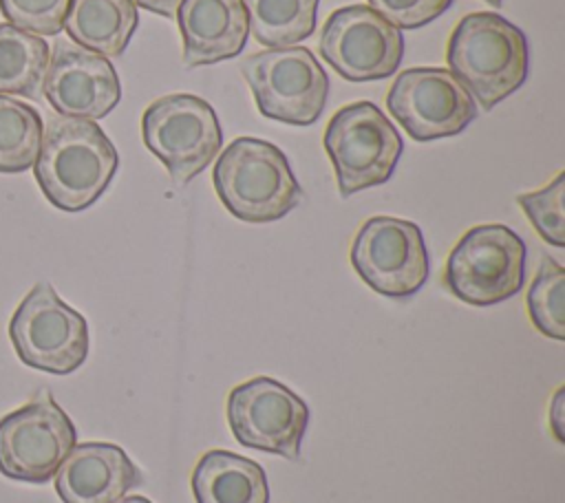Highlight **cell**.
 I'll use <instances>...</instances> for the list:
<instances>
[{"label": "cell", "mask_w": 565, "mask_h": 503, "mask_svg": "<svg viewBox=\"0 0 565 503\" xmlns=\"http://www.w3.org/2000/svg\"><path fill=\"white\" fill-rule=\"evenodd\" d=\"M324 150L333 163L338 190L351 196L386 183L404 152V141L373 101L342 106L327 124Z\"/></svg>", "instance_id": "5b68a950"}, {"label": "cell", "mask_w": 565, "mask_h": 503, "mask_svg": "<svg viewBox=\"0 0 565 503\" xmlns=\"http://www.w3.org/2000/svg\"><path fill=\"white\" fill-rule=\"evenodd\" d=\"M177 22L185 66L216 64L241 55L249 24L243 0H181Z\"/></svg>", "instance_id": "2e32d148"}, {"label": "cell", "mask_w": 565, "mask_h": 503, "mask_svg": "<svg viewBox=\"0 0 565 503\" xmlns=\"http://www.w3.org/2000/svg\"><path fill=\"white\" fill-rule=\"evenodd\" d=\"M320 55L349 82L384 79L399 68L404 35L369 4L335 9L320 31Z\"/></svg>", "instance_id": "7c38bea8"}, {"label": "cell", "mask_w": 565, "mask_h": 503, "mask_svg": "<svg viewBox=\"0 0 565 503\" xmlns=\"http://www.w3.org/2000/svg\"><path fill=\"white\" fill-rule=\"evenodd\" d=\"M132 2L139 4L141 9H146V11H152V13H159L163 18H172L174 20L181 0H132Z\"/></svg>", "instance_id": "484cf974"}, {"label": "cell", "mask_w": 565, "mask_h": 503, "mask_svg": "<svg viewBox=\"0 0 565 503\" xmlns=\"http://www.w3.org/2000/svg\"><path fill=\"white\" fill-rule=\"evenodd\" d=\"M249 33L267 49L294 46L316 31L320 0H243Z\"/></svg>", "instance_id": "ffe728a7"}, {"label": "cell", "mask_w": 565, "mask_h": 503, "mask_svg": "<svg viewBox=\"0 0 565 503\" xmlns=\"http://www.w3.org/2000/svg\"><path fill=\"white\" fill-rule=\"evenodd\" d=\"M351 265L377 293L408 298L428 280V249L417 223L397 216H371L351 245Z\"/></svg>", "instance_id": "8fae6325"}, {"label": "cell", "mask_w": 565, "mask_h": 503, "mask_svg": "<svg viewBox=\"0 0 565 503\" xmlns=\"http://www.w3.org/2000/svg\"><path fill=\"white\" fill-rule=\"evenodd\" d=\"M446 62L475 104L492 110L527 79L530 46L516 24L499 13L477 11L452 29Z\"/></svg>", "instance_id": "7a4b0ae2"}, {"label": "cell", "mask_w": 565, "mask_h": 503, "mask_svg": "<svg viewBox=\"0 0 565 503\" xmlns=\"http://www.w3.org/2000/svg\"><path fill=\"white\" fill-rule=\"evenodd\" d=\"M388 113L415 141L459 135L477 117L470 93L448 68L415 66L397 75L386 95Z\"/></svg>", "instance_id": "4fadbf2b"}, {"label": "cell", "mask_w": 565, "mask_h": 503, "mask_svg": "<svg viewBox=\"0 0 565 503\" xmlns=\"http://www.w3.org/2000/svg\"><path fill=\"white\" fill-rule=\"evenodd\" d=\"M450 4L452 0H369V7L399 31L419 29L433 22Z\"/></svg>", "instance_id": "d4e9b609"}, {"label": "cell", "mask_w": 565, "mask_h": 503, "mask_svg": "<svg viewBox=\"0 0 565 503\" xmlns=\"http://www.w3.org/2000/svg\"><path fill=\"white\" fill-rule=\"evenodd\" d=\"M119 154L93 119L51 117L33 163L35 181L51 205L64 212L90 207L110 185Z\"/></svg>", "instance_id": "6da1fadb"}, {"label": "cell", "mask_w": 565, "mask_h": 503, "mask_svg": "<svg viewBox=\"0 0 565 503\" xmlns=\"http://www.w3.org/2000/svg\"><path fill=\"white\" fill-rule=\"evenodd\" d=\"M51 46L9 22L0 24V95L40 97Z\"/></svg>", "instance_id": "d6986e66"}, {"label": "cell", "mask_w": 565, "mask_h": 503, "mask_svg": "<svg viewBox=\"0 0 565 503\" xmlns=\"http://www.w3.org/2000/svg\"><path fill=\"white\" fill-rule=\"evenodd\" d=\"M42 90L64 117L102 119L121 99V84L108 57L82 49L68 40H57Z\"/></svg>", "instance_id": "5bb4252c"}, {"label": "cell", "mask_w": 565, "mask_h": 503, "mask_svg": "<svg viewBox=\"0 0 565 503\" xmlns=\"http://www.w3.org/2000/svg\"><path fill=\"white\" fill-rule=\"evenodd\" d=\"M241 73L263 117L309 126L318 121L329 95V77L307 46H280L249 55Z\"/></svg>", "instance_id": "52a82bcc"}, {"label": "cell", "mask_w": 565, "mask_h": 503, "mask_svg": "<svg viewBox=\"0 0 565 503\" xmlns=\"http://www.w3.org/2000/svg\"><path fill=\"white\" fill-rule=\"evenodd\" d=\"M115 503H152V501L146 499V496H121Z\"/></svg>", "instance_id": "83f0119b"}, {"label": "cell", "mask_w": 565, "mask_h": 503, "mask_svg": "<svg viewBox=\"0 0 565 503\" xmlns=\"http://www.w3.org/2000/svg\"><path fill=\"white\" fill-rule=\"evenodd\" d=\"M563 395H565V390L558 388L556 395H554V402L550 406V426H552V430H554L558 441L565 439L563 437V424H561V419H563Z\"/></svg>", "instance_id": "4316f807"}, {"label": "cell", "mask_w": 565, "mask_h": 503, "mask_svg": "<svg viewBox=\"0 0 565 503\" xmlns=\"http://www.w3.org/2000/svg\"><path fill=\"white\" fill-rule=\"evenodd\" d=\"M75 443V424L42 388L24 406L0 417V474L42 485L55 477Z\"/></svg>", "instance_id": "ba28073f"}, {"label": "cell", "mask_w": 565, "mask_h": 503, "mask_svg": "<svg viewBox=\"0 0 565 503\" xmlns=\"http://www.w3.org/2000/svg\"><path fill=\"white\" fill-rule=\"evenodd\" d=\"M532 324L547 338L565 340V269L552 256H543L527 291Z\"/></svg>", "instance_id": "7402d4cb"}, {"label": "cell", "mask_w": 565, "mask_h": 503, "mask_svg": "<svg viewBox=\"0 0 565 503\" xmlns=\"http://www.w3.org/2000/svg\"><path fill=\"white\" fill-rule=\"evenodd\" d=\"M137 24L139 13L132 0H71L64 18L68 38L104 57L121 55Z\"/></svg>", "instance_id": "ac0fdd59"}, {"label": "cell", "mask_w": 565, "mask_h": 503, "mask_svg": "<svg viewBox=\"0 0 565 503\" xmlns=\"http://www.w3.org/2000/svg\"><path fill=\"white\" fill-rule=\"evenodd\" d=\"M68 4L71 0H0V11L9 24L42 38L62 31Z\"/></svg>", "instance_id": "cb8c5ba5"}, {"label": "cell", "mask_w": 565, "mask_h": 503, "mask_svg": "<svg viewBox=\"0 0 565 503\" xmlns=\"http://www.w3.org/2000/svg\"><path fill=\"white\" fill-rule=\"evenodd\" d=\"M527 247L508 225L470 227L452 247L444 269L448 291L472 307H490L516 296L525 282Z\"/></svg>", "instance_id": "277c9868"}, {"label": "cell", "mask_w": 565, "mask_h": 503, "mask_svg": "<svg viewBox=\"0 0 565 503\" xmlns=\"http://www.w3.org/2000/svg\"><path fill=\"white\" fill-rule=\"evenodd\" d=\"M227 424L234 439L252 450L300 457L309 424V406L282 382L258 375L230 390Z\"/></svg>", "instance_id": "30bf717a"}, {"label": "cell", "mask_w": 565, "mask_h": 503, "mask_svg": "<svg viewBox=\"0 0 565 503\" xmlns=\"http://www.w3.org/2000/svg\"><path fill=\"white\" fill-rule=\"evenodd\" d=\"M9 340L22 364L68 375L88 357V322L49 282H38L9 320Z\"/></svg>", "instance_id": "8992f818"}, {"label": "cell", "mask_w": 565, "mask_h": 503, "mask_svg": "<svg viewBox=\"0 0 565 503\" xmlns=\"http://www.w3.org/2000/svg\"><path fill=\"white\" fill-rule=\"evenodd\" d=\"M143 477L124 448L108 441L75 443L55 472L62 503H115Z\"/></svg>", "instance_id": "9a60e30c"}, {"label": "cell", "mask_w": 565, "mask_h": 503, "mask_svg": "<svg viewBox=\"0 0 565 503\" xmlns=\"http://www.w3.org/2000/svg\"><path fill=\"white\" fill-rule=\"evenodd\" d=\"M42 132V117L31 104L0 95V174L29 170L40 152Z\"/></svg>", "instance_id": "44dd1931"}, {"label": "cell", "mask_w": 565, "mask_h": 503, "mask_svg": "<svg viewBox=\"0 0 565 503\" xmlns=\"http://www.w3.org/2000/svg\"><path fill=\"white\" fill-rule=\"evenodd\" d=\"M146 148L168 168L177 183L201 174L218 154L223 132L214 108L190 93L154 99L141 117Z\"/></svg>", "instance_id": "9c48e42d"}, {"label": "cell", "mask_w": 565, "mask_h": 503, "mask_svg": "<svg viewBox=\"0 0 565 503\" xmlns=\"http://www.w3.org/2000/svg\"><path fill=\"white\" fill-rule=\"evenodd\" d=\"M563 194H565V172H558L550 185L536 192H525L516 196L521 210L525 212V216L530 218L539 236L554 247L565 245Z\"/></svg>", "instance_id": "603a6c76"}, {"label": "cell", "mask_w": 565, "mask_h": 503, "mask_svg": "<svg viewBox=\"0 0 565 503\" xmlns=\"http://www.w3.org/2000/svg\"><path fill=\"white\" fill-rule=\"evenodd\" d=\"M486 2H488V4H492V7H501V2H503V0H486Z\"/></svg>", "instance_id": "f1b7e54d"}, {"label": "cell", "mask_w": 565, "mask_h": 503, "mask_svg": "<svg viewBox=\"0 0 565 503\" xmlns=\"http://www.w3.org/2000/svg\"><path fill=\"white\" fill-rule=\"evenodd\" d=\"M221 203L245 223H271L302 199L285 152L256 137H236L216 159L212 172Z\"/></svg>", "instance_id": "3957f363"}, {"label": "cell", "mask_w": 565, "mask_h": 503, "mask_svg": "<svg viewBox=\"0 0 565 503\" xmlns=\"http://www.w3.org/2000/svg\"><path fill=\"white\" fill-rule=\"evenodd\" d=\"M196 503H269L267 474L260 463L230 450H207L194 465Z\"/></svg>", "instance_id": "e0dca14e"}]
</instances>
